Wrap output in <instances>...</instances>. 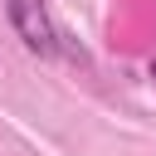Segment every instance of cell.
I'll use <instances>...</instances> for the list:
<instances>
[{"label":"cell","instance_id":"7a4b0ae2","mask_svg":"<svg viewBox=\"0 0 156 156\" xmlns=\"http://www.w3.org/2000/svg\"><path fill=\"white\" fill-rule=\"evenodd\" d=\"M151 78H156V63H151Z\"/></svg>","mask_w":156,"mask_h":156},{"label":"cell","instance_id":"6da1fadb","mask_svg":"<svg viewBox=\"0 0 156 156\" xmlns=\"http://www.w3.org/2000/svg\"><path fill=\"white\" fill-rule=\"evenodd\" d=\"M5 20H10L15 39L29 54H39V58H54L58 54V29H54L44 0H5Z\"/></svg>","mask_w":156,"mask_h":156}]
</instances>
